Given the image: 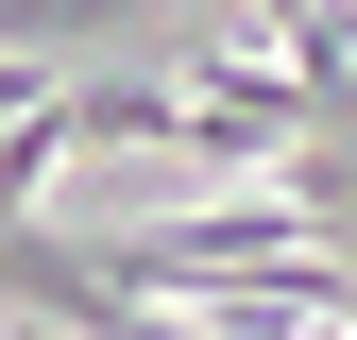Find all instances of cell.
<instances>
[{
  "mask_svg": "<svg viewBox=\"0 0 357 340\" xmlns=\"http://www.w3.org/2000/svg\"><path fill=\"white\" fill-rule=\"evenodd\" d=\"M153 17V0H0V52H52V34H119Z\"/></svg>",
  "mask_w": 357,
  "mask_h": 340,
  "instance_id": "obj_1",
  "label": "cell"
}]
</instances>
